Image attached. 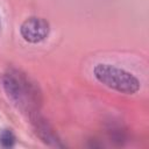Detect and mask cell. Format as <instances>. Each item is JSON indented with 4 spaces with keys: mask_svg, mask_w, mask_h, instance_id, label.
Returning a JSON list of instances; mask_svg holds the SVG:
<instances>
[{
    "mask_svg": "<svg viewBox=\"0 0 149 149\" xmlns=\"http://www.w3.org/2000/svg\"><path fill=\"white\" fill-rule=\"evenodd\" d=\"M94 77L102 85L126 94H134L140 88V81L130 72L111 64H98L93 69Z\"/></svg>",
    "mask_w": 149,
    "mask_h": 149,
    "instance_id": "obj_1",
    "label": "cell"
},
{
    "mask_svg": "<svg viewBox=\"0 0 149 149\" xmlns=\"http://www.w3.org/2000/svg\"><path fill=\"white\" fill-rule=\"evenodd\" d=\"M14 141H15V137H14V135H13V133L10 130H5V132L1 133L0 143L3 147H12L14 144Z\"/></svg>",
    "mask_w": 149,
    "mask_h": 149,
    "instance_id": "obj_4",
    "label": "cell"
},
{
    "mask_svg": "<svg viewBox=\"0 0 149 149\" xmlns=\"http://www.w3.org/2000/svg\"><path fill=\"white\" fill-rule=\"evenodd\" d=\"M3 85L7 94L19 107L24 109L36 107L38 93L23 74L9 71L3 78Z\"/></svg>",
    "mask_w": 149,
    "mask_h": 149,
    "instance_id": "obj_2",
    "label": "cell"
},
{
    "mask_svg": "<svg viewBox=\"0 0 149 149\" xmlns=\"http://www.w3.org/2000/svg\"><path fill=\"white\" fill-rule=\"evenodd\" d=\"M20 33L27 42L38 43L48 36L49 23L41 17H29L21 24Z\"/></svg>",
    "mask_w": 149,
    "mask_h": 149,
    "instance_id": "obj_3",
    "label": "cell"
}]
</instances>
